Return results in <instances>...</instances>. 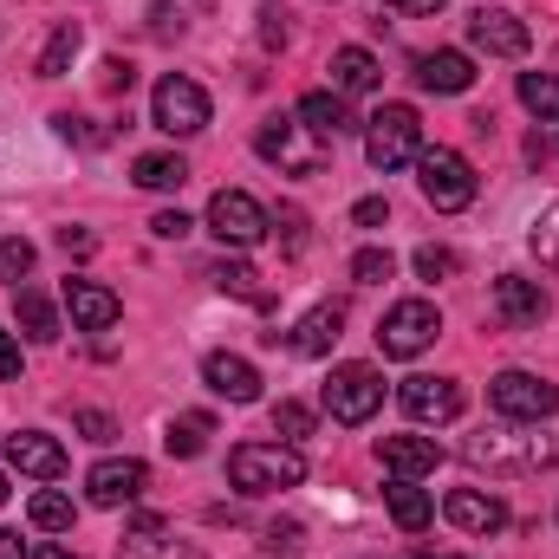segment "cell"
I'll return each instance as SVG.
<instances>
[{
    "label": "cell",
    "mask_w": 559,
    "mask_h": 559,
    "mask_svg": "<svg viewBox=\"0 0 559 559\" xmlns=\"http://www.w3.org/2000/svg\"><path fill=\"white\" fill-rule=\"evenodd\" d=\"M306 481V455L299 442H241L228 449V488L235 495H280Z\"/></svg>",
    "instance_id": "1"
},
{
    "label": "cell",
    "mask_w": 559,
    "mask_h": 559,
    "mask_svg": "<svg viewBox=\"0 0 559 559\" xmlns=\"http://www.w3.org/2000/svg\"><path fill=\"white\" fill-rule=\"evenodd\" d=\"M462 455H468L475 468H488V475H534V468H559V442H547V436H521L514 423H508V429H481V436H468V442H462Z\"/></svg>",
    "instance_id": "2"
},
{
    "label": "cell",
    "mask_w": 559,
    "mask_h": 559,
    "mask_svg": "<svg viewBox=\"0 0 559 559\" xmlns=\"http://www.w3.org/2000/svg\"><path fill=\"white\" fill-rule=\"evenodd\" d=\"M417 189L429 209H442V215H455V209H468L475 202V163L462 156V150H449V143H436V150H423L417 156Z\"/></svg>",
    "instance_id": "3"
},
{
    "label": "cell",
    "mask_w": 559,
    "mask_h": 559,
    "mask_svg": "<svg viewBox=\"0 0 559 559\" xmlns=\"http://www.w3.org/2000/svg\"><path fill=\"white\" fill-rule=\"evenodd\" d=\"M365 156H371V169H404V163H417L423 156V118L411 105H384L371 124H365Z\"/></svg>",
    "instance_id": "4"
},
{
    "label": "cell",
    "mask_w": 559,
    "mask_h": 559,
    "mask_svg": "<svg viewBox=\"0 0 559 559\" xmlns=\"http://www.w3.org/2000/svg\"><path fill=\"white\" fill-rule=\"evenodd\" d=\"M442 338V312L429 299H397L384 319H378V352L384 358H417Z\"/></svg>",
    "instance_id": "5"
},
{
    "label": "cell",
    "mask_w": 559,
    "mask_h": 559,
    "mask_svg": "<svg viewBox=\"0 0 559 559\" xmlns=\"http://www.w3.org/2000/svg\"><path fill=\"white\" fill-rule=\"evenodd\" d=\"M150 124L169 131V138H195V131H209V92H202L195 79L169 72V79L150 92Z\"/></svg>",
    "instance_id": "6"
},
{
    "label": "cell",
    "mask_w": 559,
    "mask_h": 559,
    "mask_svg": "<svg viewBox=\"0 0 559 559\" xmlns=\"http://www.w3.org/2000/svg\"><path fill=\"white\" fill-rule=\"evenodd\" d=\"M325 411L332 423H345V429H358V423L378 417V404H384V378L371 371V365H338L332 378H325Z\"/></svg>",
    "instance_id": "7"
},
{
    "label": "cell",
    "mask_w": 559,
    "mask_h": 559,
    "mask_svg": "<svg viewBox=\"0 0 559 559\" xmlns=\"http://www.w3.org/2000/svg\"><path fill=\"white\" fill-rule=\"evenodd\" d=\"M488 404L508 423H547L559 411V391L534 371H501V378H488Z\"/></svg>",
    "instance_id": "8"
},
{
    "label": "cell",
    "mask_w": 559,
    "mask_h": 559,
    "mask_svg": "<svg viewBox=\"0 0 559 559\" xmlns=\"http://www.w3.org/2000/svg\"><path fill=\"white\" fill-rule=\"evenodd\" d=\"M209 228H215L222 248H254L274 222H267V209H261L248 189H215V202H209Z\"/></svg>",
    "instance_id": "9"
},
{
    "label": "cell",
    "mask_w": 559,
    "mask_h": 559,
    "mask_svg": "<svg viewBox=\"0 0 559 559\" xmlns=\"http://www.w3.org/2000/svg\"><path fill=\"white\" fill-rule=\"evenodd\" d=\"M299 131H306L299 118H267V124L254 131V150H261L267 163H280L286 176H319V169H325V150H319V143H299Z\"/></svg>",
    "instance_id": "10"
},
{
    "label": "cell",
    "mask_w": 559,
    "mask_h": 559,
    "mask_svg": "<svg viewBox=\"0 0 559 559\" xmlns=\"http://www.w3.org/2000/svg\"><path fill=\"white\" fill-rule=\"evenodd\" d=\"M468 46L488 52V59H521V52L534 46V33H527V20H514L508 7H475V13H468Z\"/></svg>",
    "instance_id": "11"
},
{
    "label": "cell",
    "mask_w": 559,
    "mask_h": 559,
    "mask_svg": "<svg viewBox=\"0 0 559 559\" xmlns=\"http://www.w3.org/2000/svg\"><path fill=\"white\" fill-rule=\"evenodd\" d=\"M143 488H150V468H143L138 455H111V462H98L85 475V501L92 508H131Z\"/></svg>",
    "instance_id": "12"
},
{
    "label": "cell",
    "mask_w": 559,
    "mask_h": 559,
    "mask_svg": "<svg viewBox=\"0 0 559 559\" xmlns=\"http://www.w3.org/2000/svg\"><path fill=\"white\" fill-rule=\"evenodd\" d=\"M397 404L417 423H455L462 417V384H455V378H423L417 371V378L397 384Z\"/></svg>",
    "instance_id": "13"
},
{
    "label": "cell",
    "mask_w": 559,
    "mask_h": 559,
    "mask_svg": "<svg viewBox=\"0 0 559 559\" xmlns=\"http://www.w3.org/2000/svg\"><path fill=\"white\" fill-rule=\"evenodd\" d=\"M66 312H72L79 332H111L124 319V299L111 286H98V280H66Z\"/></svg>",
    "instance_id": "14"
},
{
    "label": "cell",
    "mask_w": 559,
    "mask_h": 559,
    "mask_svg": "<svg viewBox=\"0 0 559 559\" xmlns=\"http://www.w3.org/2000/svg\"><path fill=\"white\" fill-rule=\"evenodd\" d=\"M202 378H209V391L228 397V404H254V397H261V371H254L241 352H209V358H202Z\"/></svg>",
    "instance_id": "15"
},
{
    "label": "cell",
    "mask_w": 559,
    "mask_h": 559,
    "mask_svg": "<svg viewBox=\"0 0 559 559\" xmlns=\"http://www.w3.org/2000/svg\"><path fill=\"white\" fill-rule=\"evenodd\" d=\"M7 462H13L20 475H33V481H59V475H66V449H59L52 436H39V429H13V436H7Z\"/></svg>",
    "instance_id": "16"
},
{
    "label": "cell",
    "mask_w": 559,
    "mask_h": 559,
    "mask_svg": "<svg viewBox=\"0 0 559 559\" xmlns=\"http://www.w3.org/2000/svg\"><path fill=\"white\" fill-rule=\"evenodd\" d=\"M442 514H449V527H462V534H501V527H508V508H501L495 495H475V488H449V495H442Z\"/></svg>",
    "instance_id": "17"
},
{
    "label": "cell",
    "mask_w": 559,
    "mask_h": 559,
    "mask_svg": "<svg viewBox=\"0 0 559 559\" xmlns=\"http://www.w3.org/2000/svg\"><path fill=\"white\" fill-rule=\"evenodd\" d=\"M417 85H423V92H442V98H462V92L475 85V59H468V52H455V46L423 52V59H417Z\"/></svg>",
    "instance_id": "18"
},
{
    "label": "cell",
    "mask_w": 559,
    "mask_h": 559,
    "mask_svg": "<svg viewBox=\"0 0 559 559\" xmlns=\"http://www.w3.org/2000/svg\"><path fill=\"white\" fill-rule=\"evenodd\" d=\"M495 312L508 319V325H540L547 319V286L527 274H501L495 280Z\"/></svg>",
    "instance_id": "19"
},
{
    "label": "cell",
    "mask_w": 559,
    "mask_h": 559,
    "mask_svg": "<svg viewBox=\"0 0 559 559\" xmlns=\"http://www.w3.org/2000/svg\"><path fill=\"white\" fill-rule=\"evenodd\" d=\"M378 462H384L397 481H423V475H436L442 449H436L429 436H384V442H378Z\"/></svg>",
    "instance_id": "20"
},
{
    "label": "cell",
    "mask_w": 559,
    "mask_h": 559,
    "mask_svg": "<svg viewBox=\"0 0 559 559\" xmlns=\"http://www.w3.org/2000/svg\"><path fill=\"white\" fill-rule=\"evenodd\" d=\"M293 118H299L319 143H338V138H352V131H358V118L345 111V98H338V92H306Z\"/></svg>",
    "instance_id": "21"
},
{
    "label": "cell",
    "mask_w": 559,
    "mask_h": 559,
    "mask_svg": "<svg viewBox=\"0 0 559 559\" xmlns=\"http://www.w3.org/2000/svg\"><path fill=\"white\" fill-rule=\"evenodd\" d=\"M338 325H345V306H338V299H325V306H312V312L286 332V345H293L299 358H325V352L338 345Z\"/></svg>",
    "instance_id": "22"
},
{
    "label": "cell",
    "mask_w": 559,
    "mask_h": 559,
    "mask_svg": "<svg viewBox=\"0 0 559 559\" xmlns=\"http://www.w3.org/2000/svg\"><path fill=\"white\" fill-rule=\"evenodd\" d=\"M118 554L124 559H176V527H169L163 514H131Z\"/></svg>",
    "instance_id": "23"
},
{
    "label": "cell",
    "mask_w": 559,
    "mask_h": 559,
    "mask_svg": "<svg viewBox=\"0 0 559 559\" xmlns=\"http://www.w3.org/2000/svg\"><path fill=\"white\" fill-rule=\"evenodd\" d=\"M378 85H384V66H378L365 46H338V52H332V92H338V98L378 92Z\"/></svg>",
    "instance_id": "24"
},
{
    "label": "cell",
    "mask_w": 559,
    "mask_h": 559,
    "mask_svg": "<svg viewBox=\"0 0 559 559\" xmlns=\"http://www.w3.org/2000/svg\"><path fill=\"white\" fill-rule=\"evenodd\" d=\"M384 508H391V521H397L404 534H423V527L436 521V501L423 495L417 481H391V488H384Z\"/></svg>",
    "instance_id": "25"
},
{
    "label": "cell",
    "mask_w": 559,
    "mask_h": 559,
    "mask_svg": "<svg viewBox=\"0 0 559 559\" xmlns=\"http://www.w3.org/2000/svg\"><path fill=\"white\" fill-rule=\"evenodd\" d=\"M13 319H20V332H26L33 345H52V338H59V312H52V299H46V293H33V286H20Z\"/></svg>",
    "instance_id": "26"
},
{
    "label": "cell",
    "mask_w": 559,
    "mask_h": 559,
    "mask_svg": "<svg viewBox=\"0 0 559 559\" xmlns=\"http://www.w3.org/2000/svg\"><path fill=\"white\" fill-rule=\"evenodd\" d=\"M209 436H215V417L209 411H182V417H169V429H163V449L189 462V455L209 449Z\"/></svg>",
    "instance_id": "27"
},
{
    "label": "cell",
    "mask_w": 559,
    "mask_h": 559,
    "mask_svg": "<svg viewBox=\"0 0 559 559\" xmlns=\"http://www.w3.org/2000/svg\"><path fill=\"white\" fill-rule=\"evenodd\" d=\"M131 182H138V189H182V182H189V163L169 156V150H150V156L131 163Z\"/></svg>",
    "instance_id": "28"
},
{
    "label": "cell",
    "mask_w": 559,
    "mask_h": 559,
    "mask_svg": "<svg viewBox=\"0 0 559 559\" xmlns=\"http://www.w3.org/2000/svg\"><path fill=\"white\" fill-rule=\"evenodd\" d=\"M79 46H85L79 20H59V26H52V39H46V52H39V79H66V72H72V59H79Z\"/></svg>",
    "instance_id": "29"
},
{
    "label": "cell",
    "mask_w": 559,
    "mask_h": 559,
    "mask_svg": "<svg viewBox=\"0 0 559 559\" xmlns=\"http://www.w3.org/2000/svg\"><path fill=\"white\" fill-rule=\"evenodd\" d=\"M215 286H222V293H235V299H248V306H261V312L274 306V286L254 274L248 261H222V267H215Z\"/></svg>",
    "instance_id": "30"
},
{
    "label": "cell",
    "mask_w": 559,
    "mask_h": 559,
    "mask_svg": "<svg viewBox=\"0 0 559 559\" xmlns=\"http://www.w3.org/2000/svg\"><path fill=\"white\" fill-rule=\"evenodd\" d=\"M521 105H527L540 124L559 131V79L554 72H521Z\"/></svg>",
    "instance_id": "31"
},
{
    "label": "cell",
    "mask_w": 559,
    "mask_h": 559,
    "mask_svg": "<svg viewBox=\"0 0 559 559\" xmlns=\"http://www.w3.org/2000/svg\"><path fill=\"white\" fill-rule=\"evenodd\" d=\"M26 514H33V527H39V534H66V527L79 521V514H72V501H66V495H52V488H46V495H33V508H26Z\"/></svg>",
    "instance_id": "32"
},
{
    "label": "cell",
    "mask_w": 559,
    "mask_h": 559,
    "mask_svg": "<svg viewBox=\"0 0 559 559\" xmlns=\"http://www.w3.org/2000/svg\"><path fill=\"white\" fill-rule=\"evenodd\" d=\"M274 436H280V442H299V436H312V404H299V397H280V404H274Z\"/></svg>",
    "instance_id": "33"
},
{
    "label": "cell",
    "mask_w": 559,
    "mask_h": 559,
    "mask_svg": "<svg viewBox=\"0 0 559 559\" xmlns=\"http://www.w3.org/2000/svg\"><path fill=\"white\" fill-rule=\"evenodd\" d=\"M391 274H397L391 248H358V254H352V280H358V286H384Z\"/></svg>",
    "instance_id": "34"
},
{
    "label": "cell",
    "mask_w": 559,
    "mask_h": 559,
    "mask_svg": "<svg viewBox=\"0 0 559 559\" xmlns=\"http://www.w3.org/2000/svg\"><path fill=\"white\" fill-rule=\"evenodd\" d=\"M26 274H33V241H26V235H7V241H0V280L20 286Z\"/></svg>",
    "instance_id": "35"
},
{
    "label": "cell",
    "mask_w": 559,
    "mask_h": 559,
    "mask_svg": "<svg viewBox=\"0 0 559 559\" xmlns=\"http://www.w3.org/2000/svg\"><path fill=\"white\" fill-rule=\"evenodd\" d=\"M534 254H540V267H554L559 274V202L534 222Z\"/></svg>",
    "instance_id": "36"
},
{
    "label": "cell",
    "mask_w": 559,
    "mask_h": 559,
    "mask_svg": "<svg viewBox=\"0 0 559 559\" xmlns=\"http://www.w3.org/2000/svg\"><path fill=\"white\" fill-rule=\"evenodd\" d=\"M455 267H462V261H455L449 248H436V241H429V248H417V274L423 280H449Z\"/></svg>",
    "instance_id": "37"
},
{
    "label": "cell",
    "mask_w": 559,
    "mask_h": 559,
    "mask_svg": "<svg viewBox=\"0 0 559 559\" xmlns=\"http://www.w3.org/2000/svg\"><path fill=\"white\" fill-rule=\"evenodd\" d=\"M72 429H79L85 442H111V436H118V423L105 417V411H72Z\"/></svg>",
    "instance_id": "38"
},
{
    "label": "cell",
    "mask_w": 559,
    "mask_h": 559,
    "mask_svg": "<svg viewBox=\"0 0 559 559\" xmlns=\"http://www.w3.org/2000/svg\"><path fill=\"white\" fill-rule=\"evenodd\" d=\"M267 547H274V554H299V547H306V527H299V521H274V527H267Z\"/></svg>",
    "instance_id": "39"
},
{
    "label": "cell",
    "mask_w": 559,
    "mask_h": 559,
    "mask_svg": "<svg viewBox=\"0 0 559 559\" xmlns=\"http://www.w3.org/2000/svg\"><path fill=\"white\" fill-rule=\"evenodd\" d=\"M189 228H195V222H189V215H182V209H163V215H156V222H150V235H156V241H182V235H189Z\"/></svg>",
    "instance_id": "40"
},
{
    "label": "cell",
    "mask_w": 559,
    "mask_h": 559,
    "mask_svg": "<svg viewBox=\"0 0 559 559\" xmlns=\"http://www.w3.org/2000/svg\"><path fill=\"white\" fill-rule=\"evenodd\" d=\"M52 124H59V138H66V143H105V131H92V118H72V111H59Z\"/></svg>",
    "instance_id": "41"
},
{
    "label": "cell",
    "mask_w": 559,
    "mask_h": 559,
    "mask_svg": "<svg viewBox=\"0 0 559 559\" xmlns=\"http://www.w3.org/2000/svg\"><path fill=\"white\" fill-rule=\"evenodd\" d=\"M280 241H286V254H299V248H306V215H299V209H280Z\"/></svg>",
    "instance_id": "42"
},
{
    "label": "cell",
    "mask_w": 559,
    "mask_h": 559,
    "mask_svg": "<svg viewBox=\"0 0 559 559\" xmlns=\"http://www.w3.org/2000/svg\"><path fill=\"white\" fill-rule=\"evenodd\" d=\"M105 92H131L138 85V72H131V59H105V79H98Z\"/></svg>",
    "instance_id": "43"
},
{
    "label": "cell",
    "mask_w": 559,
    "mask_h": 559,
    "mask_svg": "<svg viewBox=\"0 0 559 559\" xmlns=\"http://www.w3.org/2000/svg\"><path fill=\"white\" fill-rule=\"evenodd\" d=\"M352 222H358V228H378V222H391V202H384V195H365V202L352 209Z\"/></svg>",
    "instance_id": "44"
},
{
    "label": "cell",
    "mask_w": 559,
    "mask_h": 559,
    "mask_svg": "<svg viewBox=\"0 0 559 559\" xmlns=\"http://www.w3.org/2000/svg\"><path fill=\"white\" fill-rule=\"evenodd\" d=\"M261 39H267V46H286V13H280L274 0L261 7Z\"/></svg>",
    "instance_id": "45"
},
{
    "label": "cell",
    "mask_w": 559,
    "mask_h": 559,
    "mask_svg": "<svg viewBox=\"0 0 559 559\" xmlns=\"http://www.w3.org/2000/svg\"><path fill=\"white\" fill-rule=\"evenodd\" d=\"M59 248H66V254H79V261H85V254H92V248H98V235H85V228H59Z\"/></svg>",
    "instance_id": "46"
},
{
    "label": "cell",
    "mask_w": 559,
    "mask_h": 559,
    "mask_svg": "<svg viewBox=\"0 0 559 559\" xmlns=\"http://www.w3.org/2000/svg\"><path fill=\"white\" fill-rule=\"evenodd\" d=\"M0 378H20V345H13V332H0Z\"/></svg>",
    "instance_id": "47"
},
{
    "label": "cell",
    "mask_w": 559,
    "mask_h": 559,
    "mask_svg": "<svg viewBox=\"0 0 559 559\" xmlns=\"http://www.w3.org/2000/svg\"><path fill=\"white\" fill-rule=\"evenodd\" d=\"M527 156H534V163H559V143L534 131V138H527Z\"/></svg>",
    "instance_id": "48"
},
{
    "label": "cell",
    "mask_w": 559,
    "mask_h": 559,
    "mask_svg": "<svg viewBox=\"0 0 559 559\" xmlns=\"http://www.w3.org/2000/svg\"><path fill=\"white\" fill-rule=\"evenodd\" d=\"M384 7H391V13H436L442 0H384Z\"/></svg>",
    "instance_id": "49"
},
{
    "label": "cell",
    "mask_w": 559,
    "mask_h": 559,
    "mask_svg": "<svg viewBox=\"0 0 559 559\" xmlns=\"http://www.w3.org/2000/svg\"><path fill=\"white\" fill-rule=\"evenodd\" d=\"M0 559H26V540H20V534H7V527H0Z\"/></svg>",
    "instance_id": "50"
},
{
    "label": "cell",
    "mask_w": 559,
    "mask_h": 559,
    "mask_svg": "<svg viewBox=\"0 0 559 559\" xmlns=\"http://www.w3.org/2000/svg\"><path fill=\"white\" fill-rule=\"evenodd\" d=\"M150 20H156V33H182V20H176L169 7H150Z\"/></svg>",
    "instance_id": "51"
},
{
    "label": "cell",
    "mask_w": 559,
    "mask_h": 559,
    "mask_svg": "<svg viewBox=\"0 0 559 559\" xmlns=\"http://www.w3.org/2000/svg\"><path fill=\"white\" fill-rule=\"evenodd\" d=\"M33 559H79V554H66V547H52V540H46V547H39Z\"/></svg>",
    "instance_id": "52"
},
{
    "label": "cell",
    "mask_w": 559,
    "mask_h": 559,
    "mask_svg": "<svg viewBox=\"0 0 559 559\" xmlns=\"http://www.w3.org/2000/svg\"><path fill=\"white\" fill-rule=\"evenodd\" d=\"M417 559H455V554H417Z\"/></svg>",
    "instance_id": "53"
},
{
    "label": "cell",
    "mask_w": 559,
    "mask_h": 559,
    "mask_svg": "<svg viewBox=\"0 0 559 559\" xmlns=\"http://www.w3.org/2000/svg\"><path fill=\"white\" fill-rule=\"evenodd\" d=\"M0 501H7V475H0Z\"/></svg>",
    "instance_id": "54"
}]
</instances>
